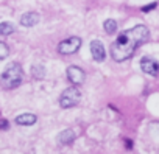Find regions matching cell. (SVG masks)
Here are the masks:
<instances>
[{
    "label": "cell",
    "mask_w": 159,
    "mask_h": 154,
    "mask_svg": "<svg viewBox=\"0 0 159 154\" xmlns=\"http://www.w3.org/2000/svg\"><path fill=\"white\" fill-rule=\"evenodd\" d=\"M150 37V31L145 25H137L134 28H129L126 31H123L116 42L111 45V56L114 61L117 62H123L126 59H129L136 48L143 44L147 39Z\"/></svg>",
    "instance_id": "6da1fadb"
},
{
    "label": "cell",
    "mask_w": 159,
    "mask_h": 154,
    "mask_svg": "<svg viewBox=\"0 0 159 154\" xmlns=\"http://www.w3.org/2000/svg\"><path fill=\"white\" fill-rule=\"evenodd\" d=\"M24 81V70L20 67V64L17 62H11L7 65V68L3 70V73L0 75V86L3 89H14L17 86H20Z\"/></svg>",
    "instance_id": "7a4b0ae2"
},
{
    "label": "cell",
    "mask_w": 159,
    "mask_h": 154,
    "mask_svg": "<svg viewBox=\"0 0 159 154\" xmlns=\"http://www.w3.org/2000/svg\"><path fill=\"white\" fill-rule=\"evenodd\" d=\"M80 100H81V94H80V90H78L75 86H72V87H67V89L61 94V97H59V104H61V108L69 109V108L76 106V104L80 103Z\"/></svg>",
    "instance_id": "3957f363"
},
{
    "label": "cell",
    "mask_w": 159,
    "mask_h": 154,
    "mask_svg": "<svg viewBox=\"0 0 159 154\" xmlns=\"http://www.w3.org/2000/svg\"><path fill=\"white\" fill-rule=\"evenodd\" d=\"M80 47H81V39L73 36V37H69L62 42H59L58 45V51L61 55H73L75 51L80 50Z\"/></svg>",
    "instance_id": "277c9868"
},
{
    "label": "cell",
    "mask_w": 159,
    "mask_h": 154,
    "mask_svg": "<svg viewBox=\"0 0 159 154\" xmlns=\"http://www.w3.org/2000/svg\"><path fill=\"white\" fill-rule=\"evenodd\" d=\"M67 80L73 84V86H80L84 83V78H86V73L83 68H80L78 65H70L67 67Z\"/></svg>",
    "instance_id": "5b68a950"
},
{
    "label": "cell",
    "mask_w": 159,
    "mask_h": 154,
    "mask_svg": "<svg viewBox=\"0 0 159 154\" xmlns=\"http://www.w3.org/2000/svg\"><path fill=\"white\" fill-rule=\"evenodd\" d=\"M140 68L142 72H145L147 75H151V76H156L159 73V62L150 56H143L140 59Z\"/></svg>",
    "instance_id": "8992f818"
},
{
    "label": "cell",
    "mask_w": 159,
    "mask_h": 154,
    "mask_svg": "<svg viewBox=\"0 0 159 154\" xmlns=\"http://www.w3.org/2000/svg\"><path fill=\"white\" fill-rule=\"evenodd\" d=\"M91 53L94 56V59L97 62H103L105 58H106V51H105V47L100 41H92L91 42Z\"/></svg>",
    "instance_id": "52a82bcc"
},
{
    "label": "cell",
    "mask_w": 159,
    "mask_h": 154,
    "mask_svg": "<svg viewBox=\"0 0 159 154\" xmlns=\"http://www.w3.org/2000/svg\"><path fill=\"white\" fill-rule=\"evenodd\" d=\"M39 24V14L38 13H34V11H30V13H25V14H22V17H20V25L22 27H34V25H38Z\"/></svg>",
    "instance_id": "ba28073f"
},
{
    "label": "cell",
    "mask_w": 159,
    "mask_h": 154,
    "mask_svg": "<svg viewBox=\"0 0 159 154\" xmlns=\"http://www.w3.org/2000/svg\"><path fill=\"white\" fill-rule=\"evenodd\" d=\"M75 139H76V134H75L73 129H64L62 132L58 134L56 142L59 145H70L72 142H75Z\"/></svg>",
    "instance_id": "9c48e42d"
},
{
    "label": "cell",
    "mask_w": 159,
    "mask_h": 154,
    "mask_svg": "<svg viewBox=\"0 0 159 154\" xmlns=\"http://www.w3.org/2000/svg\"><path fill=\"white\" fill-rule=\"evenodd\" d=\"M36 120H38L36 115H34V114H30V112H27V114H20V115L16 117V123L20 125V126H31V125L36 123Z\"/></svg>",
    "instance_id": "30bf717a"
},
{
    "label": "cell",
    "mask_w": 159,
    "mask_h": 154,
    "mask_svg": "<svg viewBox=\"0 0 159 154\" xmlns=\"http://www.w3.org/2000/svg\"><path fill=\"white\" fill-rule=\"evenodd\" d=\"M31 76L34 80H44V76H45V67L38 64V65H33L31 67Z\"/></svg>",
    "instance_id": "8fae6325"
},
{
    "label": "cell",
    "mask_w": 159,
    "mask_h": 154,
    "mask_svg": "<svg viewBox=\"0 0 159 154\" xmlns=\"http://www.w3.org/2000/svg\"><path fill=\"white\" fill-rule=\"evenodd\" d=\"M14 25L11 22H2L0 24V36H10L14 33Z\"/></svg>",
    "instance_id": "7c38bea8"
},
{
    "label": "cell",
    "mask_w": 159,
    "mask_h": 154,
    "mask_svg": "<svg viewBox=\"0 0 159 154\" xmlns=\"http://www.w3.org/2000/svg\"><path fill=\"white\" fill-rule=\"evenodd\" d=\"M103 28H105V31H106L108 34H114V33L117 31V22H116L114 19H108V20H105Z\"/></svg>",
    "instance_id": "4fadbf2b"
},
{
    "label": "cell",
    "mask_w": 159,
    "mask_h": 154,
    "mask_svg": "<svg viewBox=\"0 0 159 154\" xmlns=\"http://www.w3.org/2000/svg\"><path fill=\"white\" fill-rule=\"evenodd\" d=\"M10 55V48L5 42H0V59H5Z\"/></svg>",
    "instance_id": "5bb4252c"
},
{
    "label": "cell",
    "mask_w": 159,
    "mask_h": 154,
    "mask_svg": "<svg viewBox=\"0 0 159 154\" xmlns=\"http://www.w3.org/2000/svg\"><path fill=\"white\" fill-rule=\"evenodd\" d=\"M156 7H157V3L154 2V3H150L148 7H143V8H142V11H143V13H147V11H151V10H154Z\"/></svg>",
    "instance_id": "9a60e30c"
},
{
    "label": "cell",
    "mask_w": 159,
    "mask_h": 154,
    "mask_svg": "<svg viewBox=\"0 0 159 154\" xmlns=\"http://www.w3.org/2000/svg\"><path fill=\"white\" fill-rule=\"evenodd\" d=\"M8 121L7 120H3V118H0V129H8Z\"/></svg>",
    "instance_id": "2e32d148"
},
{
    "label": "cell",
    "mask_w": 159,
    "mask_h": 154,
    "mask_svg": "<svg viewBox=\"0 0 159 154\" xmlns=\"http://www.w3.org/2000/svg\"><path fill=\"white\" fill-rule=\"evenodd\" d=\"M125 142H126V146H128V148H133V143H131V140H125Z\"/></svg>",
    "instance_id": "e0dca14e"
}]
</instances>
